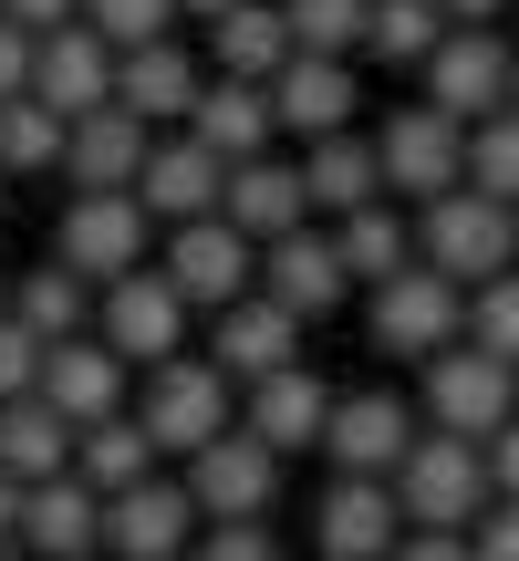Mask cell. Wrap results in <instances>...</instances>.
Wrapping results in <instances>:
<instances>
[{"mask_svg": "<svg viewBox=\"0 0 519 561\" xmlns=\"http://www.w3.org/2000/svg\"><path fill=\"white\" fill-rule=\"evenodd\" d=\"M73 11H83V0H0V21H21L32 42H42V32H62Z\"/></svg>", "mask_w": 519, "mask_h": 561, "instance_id": "45", "label": "cell"}, {"mask_svg": "<svg viewBox=\"0 0 519 561\" xmlns=\"http://www.w3.org/2000/svg\"><path fill=\"white\" fill-rule=\"evenodd\" d=\"M416 405L384 396V385H364V396H333V426H322V458H333V479H395L405 447H416Z\"/></svg>", "mask_w": 519, "mask_h": 561, "instance_id": "11", "label": "cell"}, {"mask_svg": "<svg viewBox=\"0 0 519 561\" xmlns=\"http://www.w3.org/2000/svg\"><path fill=\"white\" fill-rule=\"evenodd\" d=\"M157 437L136 426V405L125 416H94V426H73V479L94 489V500H115V489H136V479H157Z\"/></svg>", "mask_w": 519, "mask_h": 561, "instance_id": "28", "label": "cell"}, {"mask_svg": "<svg viewBox=\"0 0 519 561\" xmlns=\"http://www.w3.org/2000/svg\"><path fill=\"white\" fill-rule=\"evenodd\" d=\"M0 561H32V551H0Z\"/></svg>", "mask_w": 519, "mask_h": 561, "instance_id": "51", "label": "cell"}, {"mask_svg": "<svg viewBox=\"0 0 519 561\" xmlns=\"http://www.w3.org/2000/svg\"><path fill=\"white\" fill-rule=\"evenodd\" d=\"M198 83H208V62L187 53L177 32H166V42H146V53H115V104L146 125V136H177V125H187V104H198Z\"/></svg>", "mask_w": 519, "mask_h": 561, "instance_id": "17", "label": "cell"}, {"mask_svg": "<svg viewBox=\"0 0 519 561\" xmlns=\"http://www.w3.org/2000/svg\"><path fill=\"white\" fill-rule=\"evenodd\" d=\"M11 322L32 343H73V333H94V280L83 271H62V261H32L11 280Z\"/></svg>", "mask_w": 519, "mask_h": 561, "instance_id": "29", "label": "cell"}, {"mask_svg": "<svg viewBox=\"0 0 519 561\" xmlns=\"http://www.w3.org/2000/svg\"><path fill=\"white\" fill-rule=\"evenodd\" d=\"M468 343L499 354V364H519V271H499V280L468 291Z\"/></svg>", "mask_w": 519, "mask_h": 561, "instance_id": "38", "label": "cell"}, {"mask_svg": "<svg viewBox=\"0 0 519 561\" xmlns=\"http://www.w3.org/2000/svg\"><path fill=\"white\" fill-rule=\"evenodd\" d=\"M73 561H104V551H73Z\"/></svg>", "mask_w": 519, "mask_h": 561, "instance_id": "52", "label": "cell"}, {"mask_svg": "<svg viewBox=\"0 0 519 561\" xmlns=\"http://www.w3.org/2000/svg\"><path fill=\"white\" fill-rule=\"evenodd\" d=\"M146 208H136V187H104V198H62V219H53V261L62 271H83L104 291V280H125V271H146Z\"/></svg>", "mask_w": 519, "mask_h": 561, "instance_id": "7", "label": "cell"}, {"mask_svg": "<svg viewBox=\"0 0 519 561\" xmlns=\"http://www.w3.org/2000/svg\"><path fill=\"white\" fill-rule=\"evenodd\" d=\"M187 322H198V312L166 291V271H157V261L94 291V343L125 364V375H136V364H146V375H157V364H177V354H187Z\"/></svg>", "mask_w": 519, "mask_h": 561, "instance_id": "5", "label": "cell"}, {"mask_svg": "<svg viewBox=\"0 0 519 561\" xmlns=\"http://www.w3.org/2000/svg\"><path fill=\"white\" fill-rule=\"evenodd\" d=\"M488 489H499V500L519 510V416L499 426V437H488Z\"/></svg>", "mask_w": 519, "mask_h": 561, "instance_id": "44", "label": "cell"}, {"mask_svg": "<svg viewBox=\"0 0 519 561\" xmlns=\"http://www.w3.org/2000/svg\"><path fill=\"white\" fill-rule=\"evenodd\" d=\"M333 250H343V271L374 291V280H395L416 261V219H405L395 198H374V208H354V219H333Z\"/></svg>", "mask_w": 519, "mask_h": 561, "instance_id": "32", "label": "cell"}, {"mask_svg": "<svg viewBox=\"0 0 519 561\" xmlns=\"http://www.w3.org/2000/svg\"><path fill=\"white\" fill-rule=\"evenodd\" d=\"M219 187H229V167L198 136H157L146 146V178H136V208L157 229H187V219H219Z\"/></svg>", "mask_w": 519, "mask_h": 561, "instance_id": "20", "label": "cell"}, {"mask_svg": "<svg viewBox=\"0 0 519 561\" xmlns=\"http://www.w3.org/2000/svg\"><path fill=\"white\" fill-rule=\"evenodd\" d=\"M0 312H11V280H0Z\"/></svg>", "mask_w": 519, "mask_h": 561, "instance_id": "50", "label": "cell"}, {"mask_svg": "<svg viewBox=\"0 0 519 561\" xmlns=\"http://www.w3.org/2000/svg\"><path fill=\"white\" fill-rule=\"evenodd\" d=\"M32 104H53L62 125H83L94 104H115V42H94L83 21L32 42Z\"/></svg>", "mask_w": 519, "mask_h": 561, "instance_id": "16", "label": "cell"}, {"mask_svg": "<svg viewBox=\"0 0 519 561\" xmlns=\"http://www.w3.org/2000/svg\"><path fill=\"white\" fill-rule=\"evenodd\" d=\"M177 479H187V500H198V520H270V510H280V458L250 437V426L208 437Z\"/></svg>", "mask_w": 519, "mask_h": 561, "instance_id": "10", "label": "cell"}, {"mask_svg": "<svg viewBox=\"0 0 519 561\" xmlns=\"http://www.w3.org/2000/svg\"><path fill=\"white\" fill-rule=\"evenodd\" d=\"M11 551H32V561H73V551H104V500L62 468V479H32L21 489V530H11Z\"/></svg>", "mask_w": 519, "mask_h": 561, "instance_id": "22", "label": "cell"}, {"mask_svg": "<svg viewBox=\"0 0 519 561\" xmlns=\"http://www.w3.org/2000/svg\"><path fill=\"white\" fill-rule=\"evenodd\" d=\"M437 42H447V11H437V0H374V11H364V53H374L384 73H426Z\"/></svg>", "mask_w": 519, "mask_h": 561, "instance_id": "33", "label": "cell"}, {"mask_svg": "<svg viewBox=\"0 0 519 561\" xmlns=\"http://www.w3.org/2000/svg\"><path fill=\"white\" fill-rule=\"evenodd\" d=\"M260 94H270V125L301 136V146H312V136H354V115H364V73L333 62V53H291Z\"/></svg>", "mask_w": 519, "mask_h": 561, "instance_id": "14", "label": "cell"}, {"mask_svg": "<svg viewBox=\"0 0 519 561\" xmlns=\"http://www.w3.org/2000/svg\"><path fill=\"white\" fill-rule=\"evenodd\" d=\"M42 405H53L62 426H94V416H125V364L104 354L94 333H73V343H42V385H32Z\"/></svg>", "mask_w": 519, "mask_h": 561, "instance_id": "23", "label": "cell"}, {"mask_svg": "<svg viewBox=\"0 0 519 561\" xmlns=\"http://www.w3.org/2000/svg\"><path fill=\"white\" fill-rule=\"evenodd\" d=\"M219 11H240V0H177V21H219Z\"/></svg>", "mask_w": 519, "mask_h": 561, "instance_id": "48", "label": "cell"}, {"mask_svg": "<svg viewBox=\"0 0 519 561\" xmlns=\"http://www.w3.org/2000/svg\"><path fill=\"white\" fill-rule=\"evenodd\" d=\"M260 291L280 301V312L301 322V333H312L322 312H343V301H354V271H343V250H333V229H280V240H260Z\"/></svg>", "mask_w": 519, "mask_h": 561, "instance_id": "12", "label": "cell"}, {"mask_svg": "<svg viewBox=\"0 0 519 561\" xmlns=\"http://www.w3.org/2000/svg\"><path fill=\"white\" fill-rule=\"evenodd\" d=\"M395 510H405V530H468L478 510H499V489H488V447L416 426V447H405V468H395Z\"/></svg>", "mask_w": 519, "mask_h": 561, "instance_id": "2", "label": "cell"}, {"mask_svg": "<svg viewBox=\"0 0 519 561\" xmlns=\"http://www.w3.org/2000/svg\"><path fill=\"white\" fill-rule=\"evenodd\" d=\"M73 21H83L94 42H115V53H146V42L177 32V0H83Z\"/></svg>", "mask_w": 519, "mask_h": 561, "instance_id": "37", "label": "cell"}, {"mask_svg": "<svg viewBox=\"0 0 519 561\" xmlns=\"http://www.w3.org/2000/svg\"><path fill=\"white\" fill-rule=\"evenodd\" d=\"M374 167L395 208H437L447 187H468V125H447L437 104H395L374 125Z\"/></svg>", "mask_w": 519, "mask_h": 561, "instance_id": "4", "label": "cell"}, {"mask_svg": "<svg viewBox=\"0 0 519 561\" xmlns=\"http://www.w3.org/2000/svg\"><path fill=\"white\" fill-rule=\"evenodd\" d=\"M187 541H198V500L166 468L104 500V561H187Z\"/></svg>", "mask_w": 519, "mask_h": 561, "instance_id": "13", "label": "cell"}, {"mask_svg": "<svg viewBox=\"0 0 519 561\" xmlns=\"http://www.w3.org/2000/svg\"><path fill=\"white\" fill-rule=\"evenodd\" d=\"M229 396H240V385H229L208 354H177V364H157V375H146L136 426L157 437V458H177V468H187L208 437H229V426H240V405H229Z\"/></svg>", "mask_w": 519, "mask_h": 561, "instance_id": "3", "label": "cell"}, {"mask_svg": "<svg viewBox=\"0 0 519 561\" xmlns=\"http://www.w3.org/2000/svg\"><path fill=\"white\" fill-rule=\"evenodd\" d=\"M240 426L270 458H301V447H322V426H333V385H322L312 364H280V375L240 385Z\"/></svg>", "mask_w": 519, "mask_h": 561, "instance_id": "18", "label": "cell"}, {"mask_svg": "<svg viewBox=\"0 0 519 561\" xmlns=\"http://www.w3.org/2000/svg\"><path fill=\"white\" fill-rule=\"evenodd\" d=\"M416 83H426L416 104H437L447 125H488V115L509 104V42H499V32H447L437 53H426Z\"/></svg>", "mask_w": 519, "mask_h": 561, "instance_id": "15", "label": "cell"}, {"mask_svg": "<svg viewBox=\"0 0 519 561\" xmlns=\"http://www.w3.org/2000/svg\"><path fill=\"white\" fill-rule=\"evenodd\" d=\"M11 530H21V479H0V551H11Z\"/></svg>", "mask_w": 519, "mask_h": 561, "instance_id": "47", "label": "cell"}, {"mask_svg": "<svg viewBox=\"0 0 519 561\" xmlns=\"http://www.w3.org/2000/svg\"><path fill=\"white\" fill-rule=\"evenodd\" d=\"M177 136H198L219 167H250V157H270V136H280V125H270V94H260V83H229V73H208Z\"/></svg>", "mask_w": 519, "mask_h": 561, "instance_id": "25", "label": "cell"}, {"mask_svg": "<svg viewBox=\"0 0 519 561\" xmlns=\"http://www.w3.org/2000/svg\"><path fill=\"white\" fill-rule=\"evenodd\" d=\"M374 343L384 354H405V364H426V354H447V343L468 333V291L447 271H426V261H405L395 280H374Z\"/></svg>", "mask_w": 519, "mask_h": 561, "instance_id": "9", "label": "cell"}, {"mask_svg": "<svg viewBox=\"0 0 519 561\" xmlns=\"http://www.w3.org/2000/svg\"><path fill=\"white\" fill-rule=\"evenodd\" d=\"M219 219L240 229V240H280V229H301V219H312V198H301V167H291V157H250V167H229Z\"/></svg>", "mask_w": 519, "mask_h": 561, "instance_id": "27", "label": "cell"}, {"mask_svg": "<svg viewBox=\"0 0 519 561\" xmlns=\"http://www.w3.org/2000/svg\"><path fill=\"white\" fill-rule=\"evenodd\" d=\"M157 271H166V291L187 312H229V301L260 291V240H240L229 219H187V229H166Z\"/></svg>", "mask_w": 519, "mask_h": 561, "instance_id": "8", "label": "cell"}, {"mask_svg": "<svg viewBox=\"0 0 519 561\" xmlns=\"http://www.w3.org/2000/svg\"><path fill=\"white\" fill-rule=\"evenodd\" d=\"M478 561H519V510L499 500V510H478V541H468Z\"/></svg>", "mask_w": 519, "mask_h": 561, "instance_id": "43", "label": "cell"}, {"mask_svg": "<svg viewBox=\"0 0 519 561\" xmlns=\"http://www.w3.org/2000/svg\"><path fill=\"white\" fill-rule=\"evenodd\" d=\"M21 94H32V32L0 21V104H21Z\"/></svg>", "mask_w": 519, "mask_h": 561, "instance_id": "41", "label": "cell"}, {"mask_svg": "<svg viewBox=\"0 0 519 561\" xmlns=\"http://www.w3.org/2000/svg\"><path fill=\"white\" fill-rule=\"evenodd\" d=\"M384 561H478V551H468V530H405Z\"/></svg>", "mask_w": 519, "mask_h": 561, "instance_id": "42", "label": "cell"}, {"mask_svg": "<svg viewBox=\"0 0 519 561\" xmlns=\"http://www.w3.org/2000/svg\"><path fill=\"white\" fill-rule=\"evenodd\" d=\"M364 11H374V0H280V32H291V53L354 62L364 53Z\"/></svg>", "mask_w": 519, "mask_h": 561, "instance_id": "35", "label": "cell"}, {"mask_svg": "<svg viewBox=\"0 0 519 561\" xmlns=\"http://www.w3.org/2000/svg\"><path fill=\"white\" fill-rule=\"evenodd\" d=\"M291 62V32H280V0H240V11L208 21V73L229 83H270Z\"/></svg>", "mask_w": 519, "mask_h": 561, "instance_id": "30", "label": "cell"}, {"mask_svg": "<svg viewBox=\"0 0 519 561\" xmlns=\"http://www.w3.org/2000/svg\"><path fill=\"white\" fill-rule=\"evenodd\" d=\"M447 32H499V11H519V0H437Z\"/></svg>", "mask_w": 519, "mask_h": 561, "instance_id": "46", "label": "cell"}, {"mask_svg": "<svg viewBox=\"0 0 519 561\" xmlns=\"http://www.w3.org/2000/svg\"><path fill=\"white\" fill-rule=\"evenodd\" d=\"M291 167H301V198H312V219H354V208H374V198H384L374 136H312Z\"/></svg>", "mask_w": 519, "mask_h": 561, "instance_id": "26", "label": "cell"}, {"mask_svg": "<svg viewBox=\"0 0 519 561\" xmlns=\"http://www.w3.org/2000/svg\"><path fill=\"white\" fill-rule=\"evenodd\" d=\"M146 125L125 115V104H94L83 125H62V178L83 187V198H104V187H136L146 178Z\"/></svg>", "mask_w": 519, "mask_h": 561, "instance_id": "24", "label": "cell"}, {"mask_svg": "<svg viewBox=\"0 0 519 561\" xmlns=\"http://www.w3.org/2000/svg\"><path fill=\"white\" fill-rule=\"evenodd\" d=\"M416 261L447 271L458 291H478V280L519 271V208L478 198V187H447L437 208H416Z\"/></svg>", "mask_w": 519, "mask_h": 561, "instance_id": "1", "label": "cell"}, {"mask_svg": "<svg viewBox=\"0 0 519 561\" xmlns=\"http://www.w3.org/2000/svg\"><path fill=\"white\" fill-rule=\"evenodd\" d=\"M0 178H62V115L53 104H0Z\"/></svg>", "mask_w": 519, "mask_h": 561, "instance_id": "34", "label": "cell"}, {"mask_svg": "<svg viewBox=\"0 0 519 561\" xmlns=\"http://www.w3.org/2000/svg\"><path fill=\"white\" fill-rule=\"evenodd\" d=\"M468 187L519 208V104H499L488 125H468Z\"/></svg>", "mask_w": 519, "mask_h": 561, "instance_id": "36", "label": "cell"}, {"mask_svg": "<svg viewBox=\"0 0 519 561\" xmlns=\"http://www.w3.org/2000/svg\"><path fill=\"white\" fill-rule=\"evenodd\" d=\"M208 364H219L229 385H260V375H280V364H301V322L280 312L270 291H250V301H229V312H208Z\"/></svg>", "mask_w": 519, "mask_h": 561, "instance_id": "21", "label": "cell"}, {"mask_svg": "<svg viewBox=\"0 0 519 561\" xmlns=\"http://www.w3.org/2000/svg\"><path fill=\"white\" fill-rule=\"evenodd\" d=\"M187 561H280V530L270 520H198Z\"/></svg>", "mask_w": 519, "mask_h": 561, "instance_id": "39", "label": "cell"}, {"mask_svg": "<svg viewBox=\"0 0 519 561\" xmlns=\"http://www.w3.org/2000/svg\"><path fill=\"white\" fill-rule=\"evenodd\" d=\"M509 416H519V364L478 354L468 333L447 343V354H426V426H437V437H468V447H488Z\"/></svg>", "mask_w": 519, "mask_h": 561, "instance_id": "6", "label": "cell"}, {"mask_svg": "<svg viewBox=\"0 0 519 561\" xmlns=\"http://www.w3.org/2000/svg\"><path fill=\"white\" fill-rule=\"evenodd\" d=\"M509 104H519V42H509Z\"/></svg>", "mask_w": 519, "mask_h": 561, "instance_id": "49", "label": "cell"}, {"mask_svg": "<svg viewBox=\"0 0 519 561\" xmlns=\"http://www.w3.org/2000/svg\"><path fill=\"white\" fill-rule=\"evenodd\" d=\"M32 385H42V343L21 333L11 312H0V405H11V396H32Z\"/></svg>", "mask_w": 519, "mask_h": 561, "instance_id": "40", "label": "cell"}, {"mask_svg": "<svg viewBox=\"0 0 519 561\" xmlns=\"http://www.w3.org/2000/svg\"><path fill=\"white\" fill-rule=\"evenodd\" d=\"M405 541V510H395V479H333L312 510V551L322 561H384Z\"/></svg>", "mask_w": 519, "mask_h": 561, "instance_id": "19", "label": "cell"}, {"mask_svg": "<svg viewBox=\"0 0 519 561\" xmlns=\"http://www.w3.org/2000/svg\"><path fill=\"white\" fill-rule=\"evenodd\" d=\"M62 468H73V426L53 416V405L42 396H11L0 405V479H62Z\"/></svg>", "mask_w": 519, "mask_h": 561, "instance_id": "31", "label": "cell"}]
</instances>
